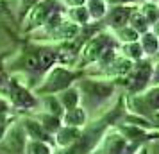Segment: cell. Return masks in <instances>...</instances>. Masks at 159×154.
<instances>
[{"instance_id": "obj_11", "label": "cell", "mask_w": 159, "mask_h": 154, "mask_svg": "<svg viewBox=\"0 0 159 154\" xmlns=\"http://www.w3.org/2000/svg\"><path fill=\"white\" fill-rule=\"evenodd\" d=\"M57 99L66 111V110H73V108L80 106V102H82V93H80L79 86H70L65 91L57 93Z\"/></svg>"}, {"instance_id": "obj_5", "label": "cell", "mask_w": 159, "mask_h": 154, "mask_svg": "<svg viewBox=\"0 0 159 154\" xmlns=\"http://www.w3.org/2000/svg\"><path fill=\"white\" fill-rule=\"evenodd\" d=\"M79 90L82 93V102L84 108H98L102 104L109 100L111 97L115 95V81L109 79H80L79 81Z\"/></svg>"}, {"instance_id": "obj_26", "label": "cell", "mask_w": 159, "mask_h": 154, "mask_svg": "<svg viewBox=\"0 0 159 154\" xmlns=\"http://www.w3.org/2000/svg\"><path fill=\"white\" fill-rule=\"evenodd\" d=\"M150 120L154 122V125H156V129L159 131V113H156V115H152V117H150Z\"/></svg>"}, {"instance_id": "obj_7", "label": "cell", "mask_w": 159, "mask_h": 154, "mask_svg": "<svg viewBox=\"0 0 159 154\" xmlns=\"http://www.w3.org/2000/svg\"><path fill=\"white\" fill-rule=\"evenodd\" d=\"M125 108L129 113L141 115V117L150 118L152 115L159 113V86L154 84L152 88L143 90L141 93L125 97Z\"/></svg>"}, {"instance_id": "obj_17", "label": "cell", "mask_w": 159, "mask_h": 154, "mask_svg": "<svg viewBox=\"0 0 159 154\" xmlns=\"http://www.w3.org/2000/svg\"><path fill=\"white\" fill-rule=\"evenodd\" d=\"M129 25L132 27V29H136L139 34H143V32H147V30L152 29V25L143 16V13L139 11V7H136L134 11H132V15H130V18H129Z\"/></svg>"}, {"instance_id": "obj_18", "label": "cell", "mask_w": 159, "mask_h": 154, "mask_svg": "<svg viewBox=\"0 0 159 154\" xmlns=\"http://www.w3.org/2000/svg\"><path fill=\"white\" fill-rule=\"evenodd\" d=\"M139 36H141V34H139L136 29H132L129 23L115 30V38L118 40V41H122V43H132V41H139Z\"/></svg>"}, {"instance_id": "obj_13", "label": "cell", "mask_w": 159, "mask_h": 154, "mask_svg": "<svg viewBox=\"0 0 159 154\" xmlns=\"http://www.w3.org/2000/svg\"><path fill=\"white\" fill-rule=\"evenodd\" d=\"M66 16H68L73 23L80 25V27H88L89 23L93 22V20H91V15H89V11H88V7H86V4H84V6H77V7H68L66 9Z\"/></svg>"}, {"instance_id": "obj_16", "label": "cell", "mask_w": 159, "mask_h": 154, "mask_svg": "<svg viewBox=\"0 0 159 154\" xmlns=\"http://www.w3.org/2000/svg\"><path fill=\"white\" fill-rule=\"evenodd\" d=\"M120 54H123L125 58H129L130 61H139V59L145 58L143 47H141V43H139V41H132V43H122Z\"/></svg>"}, {"instance_id": "obj_8", "label": "cell", "mask_w": 159, "mask_h": 154, "mask_svg": "<svg viewBox=\"0 0 159 154\" xmlns=\"http://www.w3.org/2000/svg\"><path fill=\"white\" fill-rule=\"evenodd\" d=\"M134 6H129V4H122V6H111L107 11V15L104 18V25L107 27V29H120L123 25H127L129 23V18L132 15V11H134Z\"/></svg>"}, {"instance_id": "obj_24", "label": "cell", "mask_w": 159, "mask_h": 154, "mask_svg": "<svg viewBox=\"0 0 159 154\" xmlns=\"http://www.w3.org/2000/svg\"><path fill=\"white\" fill-rule=\"evenodd\" d=\"M152 82L159 86V61L154 65V73H152Z\"/></svg>"}, {"instance_id": "obj_20", "label": "cell", "mask_w": 159, "mask_h": 154, "mask_svg": "<svg viewBox=\"0 0 159 154\" xmlns=\"http://www.w3.org/2000/svg\"><path fill=\"white\" fill-rule=\"evenodd\" d=\"M39 0H18V15H20V22L23 20V16L30 11V7H34Z\"/></svg>"}, {"instance_id": "obj_4", "label": "cell", "mask_w": 159, "mask_h": 154, "mask_svg": "<svg viewBox=\"0 0 159 154\" xmlns=\"http://www.w3.org/2000/svg\"><path fill=\"white\" fill-rule=\"evenodd\" d=\"M0 91L9 99L11 106L18 111H27V110H36L41 100H38V95L34 90L25 86L18 77L9 75L7 81L0 86Z\"/></svg>"}, {"instance_id": "obj_9", "label": "cell", "mask_w": 159, "mask_h": 154, "mask_svg": "<svg viewBox=\"0 0 159 154\" xmlns=\"http://www.w3.org/2000/svg\"><path fill=\"white\" fill-rule=\"evenodd\" d=\"M82 133V127H73V125H61L57 129V133L54 134V143L61 149H68L70 145H73L77 138Z\"/></svg>"}, {"instance_id": "obj_2", "label": "cell", "mask_w": 159, "mask_h": 154, "mask_svg": "<svg viewBox=\"0 0 159 154\" xmlns=\"http://www.w3.org/2000/svg\"><path fill=\"white\" fill-rule=\"evenodd\" d=\"M84 75H86V72L80 70V68H72V66H65L57 63L45 73L41 82L36 84L32 90H34V93L38 97L56 95V93H61L66 88L73 86V82L80 81Z\"/></svg>"}, {"instance_id": "obj_1", "label": "cell", "mask_w": 159, "mask_h": 154, "mask_svg": "<svg viewBox=\"0 0 159 154\" xmlns=\"http://www.w3.org/2000/svg\"><path fill=\"white\" fill-rule=\"evenodd\" d=\"M57 45L32 41L16 52L15 58L6 63V68H7V72L23 73L36 82L39 79H43V75L54 65H57Z\"/></svg>"}, {"instance_id": "obj_27", "label": "cell", "mask_w": 159, "mask_h": 154, "mask_svg": "<svg viewBox=\"0 0 159 154\" xmlns=\"http://www.w3.org/2000/svg\"><path fill=\"white\" fill-rule=\"evenodd\" d=\"M134 154H148V147H147V145H141Z\"/></svg>"}, {"instance_id": "obj_25", "label": "cell", "mask_w": 159, "mask_h": 154, "mask_svg": "<svg viewBox=\"0 0 159 154\" xmlns=\"http://www.w3.org/2000/svg\"><path fill=\"white\" fill-rule=\"evenodd\" d=\"M107 4L111 6H122V4H130V2H134V0H106Z\"/></svg>"}, {"instance_id": "obj_23", "label": "cell", "mask_w": 159, "mask_h": 154, "mask_svg": "<svg viewBox=\"0 0 159 154\" xmlns=\"http://www.w3.org/2000/svg\"><path fill=\"white\" fill-rule=\"evenodd\" d=\"M13 124H4V122H0V142L6 138V134H7L9 127H11Z\"/></svg>"}, {"instance_id": "obj_10", "label": "cell", "mask_w": 159, "mask_h": 154, "mask_svg": "<svg viewBox=\"0 0 159 154\" xmlns=\"http://www.w3.org/2000/svg\"><path fill=\"white\" fill-rule=\"evenodd\" d=\"M63 124L73 127H84L88 125V110L84 106H77L73 110H66L63 115Z\"/></svg>"}, {"instance_id": "obj_12", "label": "cell", "mask_w": 159, "mask_h": 154, "mask_svg": "<svg viewBox=\"0 0 159 154\" xmlns=\"http://www.w3.org/2000/svg\"><path fill=\"white\" fill-rule=\"evenodd\" d=\"M139 43L143 47L145 58H152V56H156L159 52V36L152 29L139 36Z\"/></svg>"}, {"instance_id": "obj_29", "label": "cell", "mask_w": 159, "mask_h": 154, "mask_svg": "<svg viewBox=\"0 0 159 154\" xmlns=\"http://www.w3.org/2000/svg\"><path fill=\"white\" fill-rule=\"evenodd\" d=\"M157 4H159V0H157Z\"/></svg>"}, {"instance_id": "obj_15", "label": "cell", "mask_w": 159, "mask_h": 154, "mask_svg": "<svg viewBox=\"0 0 159 154\" xmlns=\"http://www.w3.org/2000/svg\"><path fill=\"white\" fill-rule=\"evenodd\" d=\"M139 11L143 13V16L148 20V23H150L152 27L159 22V4H157V0H147V2H143V4L139 6Z\"/></svg>"}, {"instance_id": "obj_19", "label": "cell", "mask_w": 159, "mask_h": 154, "mask_svg": "<svg viewBox=\"0 0 159 154\" xmlns=\"http://www.w3.org/2000/svg\"><path fill=\"white\" fill-rule=\"evenodd\" d=\"M52 143L48 142H41V140H29L25 152L27 154H52Z\"/></svg>"}, {"instance_id": "obj_3", "label": "cell", "mask_w": 159, "mask_h": 154, "mask_svg": "<svg viewBox=\"0 0 159 154\" xmlns=\"http://www.w3.org/2000/svg\"><path fill=\"white\" fill-rule=\"evenodd\" d=\"M66 9L68 7L63 4V0H39L34 7H30V11L20 22L22 23V32L23 34H34L39 29H43L47 22L56 13L66 11Z\"/></svg>"}, {"instance_id": "obj_22", "label": "cell", "mask_w": 159, "mask_h": 154, "mask_svg": "<svg viewBox=\"0 0 159 154\" xmlns=\"http://www.w3.org/2000/svg\"><path fill=\"white\" fill-rule=\"evenodd\" d=\"M63 4L66 7H77V6H84L86 0H63Z\"/></svg>"}, {"instance_id": "obj_21", "label": "cell", "mask_w": 159, "mask_h": 154, "mask_svg": "<svg viewBox=\"0 0 159 154\" xmlns=\"http://www.w3.org/2000/svg\"><path fill=\"white\" fill-rule=\"evenodd\" d=\"M7 56H9V52H0V86H2V84H4V82L7 81V68H6V63H7V61H6V59H7Z\"/></svg>"}, {"instance_id": "obj_28", "label": "cell", "mask_w": 159, "mask_h": 154, "mask_svg": "<svg viewBox=\"0 0 159 154\" xmlns=\"http://www.w3.org/2000/svg\"><path fill=\"white\" fill-rule=\"evenodd\" d=\"M152 30H154V32H156V34H157V36H159V22L156 23L154 27H152Z\"/></svg>"}, {"instance_id": "obj_14", "label": "cell", "mask_w": 159, "mask_h": 154, "mask_svg": "<svg viewBox=\"0 0 159 154\" xmlns=\"http://www.w3.org/2000/svg\"><path fill=\"white\" fill-rule=\"evenodd\" d=\"M86 7L91 15V20L93 22H100L106 18L109 11V4L106 0H86Z\"/></svg>"}, {"instance_id": "obj_6", "label": "cell", "mask_w": 159, "mask_h": 154, "mask_svg": "<svg viewBox=\"0 0 159 154\" xmlns=\"http://www.w3.org/2000/svg\"><path fill=\"white\" fill-rule=\"evenodd\" d=\"M152 73H154V63L148 58H143L132 63V68L120 82L125 86L129 95H136L148 88V84L152 82Z\"/></svg>"}]
</instances>
